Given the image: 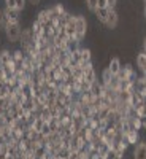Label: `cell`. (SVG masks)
Masks as SVG:
<instances>
[{
	"label": "cell",
	"mask_w": 146,
	"mask_h": 159,
	"mask_svg": "<svg viewBox=\"0 0 146 159\" xmlns=\"http://www.w3.org/2000/svg\"><path fill=\"white\" fill-rule=\"evenodd\" d=\"M107 3H108V10L110 11H113V10H116V7H117V0H107Z\"/></svg>",
	"instance_id": "cell-25"
},
{
	"label": "cell",
	"mask_w": 146,
	"mask_h": 159,
	"mask_svg": "<svg viewBox=\"0 0 146 159\" xmlns=\"http://www.w3.org/2000/svg\"><path fill=\"white\" fill-rule=\"evenodd\" d=\"M84 3H86V8L91 13H94L99 8V0H84Z\"/></svg>",
	"instance_id": "cell-19"
},
{
	"label": "cell",
	"mask_w": 146,
	"mask_h": 159,
	"mask_svg": "<svg viewBox=\"0 0 146 159\" xmlns=\"http://www.w3.org/2000/svg\"><path fill=\"white\" fill-rule=\"evenodd\" d=\"M108 3H107V0H99V8H107Z\"/></svg>",
	"instance_id": "cell-29"
},
{
	"label": "cell",
	"mask_w": 146,
	"mask_h": 159,
	"mask_svg": "<svg viewBox=\"0 0 146 159\" xmlns=\"http://www.w3.org/2000/svg\"><path fill=\"white\" fill-rule=\"evenodd\" d=\"M129 124H130V130H141V121H140V118L129 119Z\"/></svg>",
	"instance_id": "cell-18"
},
{
	"label": "cell",
	"mask_w": 146,
	"mask_h": 159,
	"mask_svg": "<svg viewBox=\"0 0 146 159\" xmlns=\"http://www.w3.org/2000/svg\"><path fill=\"white\" fill-rule=\"evenodd\" d=\"M8 24H10V21H8V18H7V15H5L3 8H0V30L5 32V29L8 27Z\"/></svg>",
	"instance_id": "cell-16"
},
{
	"label": "cell",
	"mask_w": 146,
	"mask_h": 159,
	"mask_svg": "<svg viewBox=\"0 0 146 159\" xmlns=\"http://www.w3.org/2000/svg\"><path fill=\"white\" fill-rule=\"evenodd\" d=\"M135 65H137V70L140 72V75L146 70V52L144 51H138L137 56H135Z\"/></svg>",
	"instance_id": "cell-7"
},
{
	"label": "cell",
	"mask_w": 146,
	"mask_h": 159,
	"mask_svg": "<svg viewBox=\"0 0 146 159\" xmlns=\"http://www.w3.org/2000/svg\"><path fill=\"white\" fill-rule=\"evenodd\" d=\"M91 92H92V96H94V97H102L103 96L105 86H103V83L100 81V80H97V81H94L91 84Z\"/></svg>",
	"instance_id": "cell-10"
},
{
	"label": "cell",
	"mask_w": 146,
	"mask_h": 159,
	"mask_svg": "<svg viewBox=\"0 0 146 159\" xmlns=\"http://www.w3.org/2000/svg\"><path fill=\"white\" fill-rule=\"evenodd\" d=\"M27 8V0H16V10L19 13H24Z\"/></svg>",
	"instance_id": "cell-21"
},
{
	"label": "cell",
	"mask_w": 146,
	"mask_h": 159,
	"mask_svg": "<svg viewBox=\"0 0 146 159\" xmlns=\"http://www.w3.org/2000/svg\"><path fill=\"white\" fill-rule=\"evenodd\" d=\"M113 76H114V75H111V72H110L107 67H105V69L102 70V75H100V81H102L103 84H107V83L110 81V80H111Z\"/></svg>",
	"instance_id": "cell-17"
},
{
	"label": "cell",
	"mask_w": 146,
	"mask_h": 159,
	"mask_svg": "<svg viewBox=\"0 0 146 159\" xmlns=\"http://www.w3.org/2000/svg\"><path fill=\"white\" fill-rule=\"evenodd\" d=\"M140 121H141V130H146V116H141Z\"/></svg>",
	"instance_id": "cell-28"
},
{
	"label": "cell",
	"mask_w": 146,
	"mask_h": 159,
	"mask_svg": "<svg viewBox=\"0 0 146 159\" xmlns=\"http://www.w3.org/2000/svg\"><path fill=\"white\" fill-rule=\"evenodd\" d=\"M141 75H143V76H144V78H146V70H144V72H143V73H141Z\"/></svg>",
	"instance_id": "cell-32"
},
{
	"label": "cell",
	"mask_w": 146,
	"mask_h": 159,
	"mask_svg": "<svg viewBox=\"0 0 146 159\" xmlns=\"http://www.w3.org/2000/svg\"><path fill=\"white\" fill-rule=\"evenodd\" d=\"M0 34H2V30H0Z\"/></svg>",
	"instance_id": "cell-34"
},
{
	"label": "cell",
	"mask_w": 146,
	"mask_h": 159,
	"mask_svg": "<svg viewBox=\"0 0 146 159\" xmlns=\"http://www.w3.org/2000/svg\"><path fill=\"white\" fill-rule=\"evenodd\" d=\"M79 48H81V42H78L76 38H69V40H67V51H69V52L78 51Z\"/></svg>",
	"instance_id": "cell-13"
},
{
	"label": "cell",
	"mask_w": 146,
	"mask_h": 159,
	"mask_svg": "<svg viewBox=\"0 0 146 159\" xmlns=\"http://www.w3.org/2000/svg\"><path fill=\"white\" fill-rule=\"evenodd\" d=\"M5 42L8 45H16L21 40L22 34V24H8V27L5 29Z\"/></svg>",
	"instance_id": "cell-1"
},
{
	"label": "cell",
	"mask_w": 146,
	"mask_h": 159,
	"mask_svg": "<svg viewBox=\"0 0 146 159\" xmlns=\"http://www.w3.org/2000/svg\"><path fill=\"white\" fill-rule=\"evenodd\" d=\"M143 3H144V5H146V0H143Z\"/></svg>",
	"instance_id": "cell-33"
},
{
	"label": "cell",
	"mask_w": 146,
	"mask_h": 159,
	"mask_svg": "<svg viewBox=\"0 0 146 159\" xmlns=\"http://www.w3.org/2000/svg\"><path fill=\"white\" fill-rule=\"evenodd\" d=\"M141 51L146 52V35L143 37V42H141Z\"/></svg>",
	"instance_id": "cell-30"
},
{
	"label": "cell",
	"mask_w": 146,
	"mask_h": 159,
	"mask_svg": "<svg viewBox=\"0 0 146 159\" xmlns=\"http://www.w3.org/2000/svg\"><path fill=\"white\" fill-rule=\"evenodd\" d=\"M40 132H42V134H43L45 137H48V135L51 134V129H49V124H48V123H45V124H43V127H42V130H40Z\"/></svg>",
	"instance_id": "cell-24"
},
{
	"label": "cell",
	"mask_w": 146,
	"mask_h": 159,
	"mask_svg": "<svg viewBox=\"0 0 146 159\" xmlns=\"http://www.w3.org/2000/svg\"><path fill=\"white\" fill-rule=\"evenodd\" d=\"M124 137H126V140L129 142L130 147H135V145L143 139V137L140 135V130H130V132H127V134H126Z\"/></svg>",
	"instance_id": "cell-9"
},
{
	"label": "cell",
	"mask_w": 146,
	"mask_h": 159,
	"mask_svg": "<svg viewBox=\"0 0 146 159\" xmlns=\"http://www.w3.org/2000/svg\"><path fill=\"white\" fill-rule=\"evenodd\" d=\"M3 11H5V15L10 21V24H21V13L15 8V10H10V8H5L3 7Z\"/></svg>",
	"instance_id": "cell-5"
},
{
	"label": "cell",
	"mask_w": 146,
	"mask_h": 159,
	"mask_svg": "<svg viewBox=\"0 0 146 159\" xmlns=\"http://www.w3.org/2000/svg\"><path fill=\"white\" fill-rule=\"evenodd\" d=\"M3 7L5 8H10V10H15L16 8V0H3Z\"/></svg>",
	"instance_id": "cell-23"
},
{
	"label": "cell",
	"mask_w": 146,
	"mask_h": 159,
	"mask_svg": "<svg viewBox=\"0 0 146 159\" xmlns=\"http://www.w3.org/2000/svg\"><path fill=\"white\" fill-rule=\"evenodd\" d=\"M11 61H13V49H10V48L0 49V64L5 67V65H8Z\"/></svg>",
	"instance_id": "cell-8"
},
{
	"label": "cell",
	"mask_w": 146,
	"mask_h": 159,
	"mask_svg": "<svg viewBox=\"0 0 146 159\" xmlns=\"http://www.w3.org/2000/svg\"><path fill=\"white\" fill-rule=\"evenodd\" d=\"M75 27H76L75 38L78 40V42L83 43V40H84L86 35H87V27H89V22H87L86 16H83V15H75Z\"/></svg>",
	"instance_id": "cell-2"
},
{
	"label": "cell",
	"mask_w": 146,
	"mask_h": 159,
	"mask_svg": "<svg viewBox=\"0 0 146 159\" xmlns=\"http://www.w3.org/2000/svg\"><path fill=\"white\" fill-rule=\"evenodd\" d=\"M73 69V76L76 78V80H83L84 78V72H83V69L81 67H79V65H75V67H72Z\"/></svg>",
	"instance_id": "cell-20"
},
{
	"label": "cell",
	"mask_w": 146,
	"mask_h": 159,
	"mask_svg": "<svg viewBox=\"0 0 146 159\" xmlns=\"http://www.w3.org/2000/svg\"><path fill=\"white\" fill-rule=\"evenodd\" d=\"M132 157L134 159H146V139H141L135 147H132Z\"/></svg>",
	"instance_id": "cell-3"
},
{
	"label": "cell",
	"mask_w": 146,
	"mask_h": 159,
	"mask_svg": "<svg viewBox=\"0 0 146 159\" xmlns=\"http://www.w3.org/2000/svg\"><path fill=\"white\" fill-rule=\"evenodd\" d=\"M84 80H86L89 84H92L94 81H97V80H99V75H97L95 67H94V69H91V70H87V72H84Z\"/></svg>",
	"instance_id": "cell-12"
},
{
	"label": "cell",
	"mask_w": 146,
	"mask_h": 159,
	"mask_svg": "<svg viewBox=\"0 0 146 159\" xmlns=\"http://www.w3.org/2000/svg\"><path fill=\"white\" fill-rule=\"evenodd\" d=\"M107 69L111 72V75H117V73H119V70L122 69V62H121V59L116 57V56H114V57H110Z\"/></svg>",
	"instance_id": "cell-6"
},
{
	"label": "cell",
	"mask_w": 146,
	"mask_h": 159,
	"mask_svg": "<svg viewBox=\"0 0 146 159\" xmlns=\"http://www.w3.org/2000/svg\"><path fill=\"white\" fill-rule=\"evenodd\" d=\"M103 25L108 30H114L117 27V25H119V13H117V10L110 11V15H108V18H107V21H105Z\"/></svg>",
	"instance_id": "cell-4"
},
{
	"label": "cell",
	"mask_w": 146,
	"mask_h": 159,
	"mask_svg": "<svg viewBox=\"0 0 146 159\" xmlns=\"http://www.w3.org/2000/svg\"><path fill=\"white\" fill-rule=\"evenodd\" d=\"M69 159H79V153H78L76 150H70V156H69Z\"/></svg>",
	"instance_id": "cell-26"
},
{
	"label": "cell",
	"mask_w": 146,
	"mask_h": 159,
	"mask_svg": "<svg viewBox=\"0 0 146 159\" xmlns=\"http://www.w3.org/2000/svg\"><path fill=\"white\" fill-rule=\"evenodd\" d=\"M143 18H144V19H146V5H144V7H143Z\"/></svg>",
	"instance_id": "cell-31"
},
{
	"label": "cell",
	"mask_w": 146,
	"mask_h": 159,
	"mask_svg": "<svg viewBox=\"0 0 146 159\" xmlns=\"http://www.w3.org/2000/svg\"><path fill=\"white\" fill-rule=\"evenodd\" d=\"M108 15H110V10H108V8H97V10L94 11V16H95V19H97L100 24H105Z\"/></svg>",
	"instance_id": "cell-11"
},
{
	"label": "cell",
	"mask_w": 146,
	"mask_h": 159,
	"mask_svg": "<svg viewBox=\"0 0 146 159\" xmlns=\"http://www.w3.org/2000/svg\"><path fill=\"white\" fill-rule=\"evenodd\" d=\"M27 3L32 5V7H38L40 3H42V0H27Z\"/></svg>",
	"instance_id": "cell-27"
},
{
	"label": "cell",
	"mask_w": 146,
	"mask_h": 159,
	"mask_svg": "<svg viewBox=\"0 0 146 159\" xmlns=\"http://www.w3.org/2000/svg\"><path fill=\"white\" fill-rule=\"evenodd\" d=\"M24 59H25V52L21 48L13 49V61L15 62H24Z\"/></svg>",
	"instance_id": "cell-15"
},
{
	"label": "cell",
	"mask_w": 146,
	"mask_h": 159,
	"mask_svg": "<svg viewBox=\"0 0 146 159\" xmlns=\"http://www.w3.org/2000/svg\"><path fill=\"white\" fill-rule=\"evenodd\" d=\"M43 124H45V121H43V119H42V118H37L35 121L32 123V127H33L37 132H40V130H42V127H43Z\"/></svg>",
	"instance_id": "cell-22"
},
{
	"label": "cell",
	"mask_w": 146,
	"mask_h": 159,
	"mask_svg": "<svg viewBox=\"0 0 146 159\" xmlns=\"http://www.w3.org/2000/svg\"><path fill=\"white\" fill-rule=\"evenodd\" d=\"M79 52H81V62H91L92 61V51H91V48L81 46Z\"/></svg>",
	"instance_id": "cell-14"
}]
</instances>
